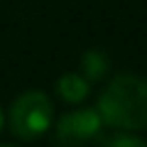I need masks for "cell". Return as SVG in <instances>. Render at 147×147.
I'll list each match as a JSON object with an SVG mask.
<instances>
[{"mask_svg": "<svg viewBox=\"0 0 147 147\" xmlns=\"http://www.w3.org/2000/svg\"><path fill=\"white\" fill-rule=\"evenodd\" d=\"M57 88H59L64 100L79 103V100H84L88 96V79H86L84 74H64L61 79H59Z\"/></svg>", "mask_w": 147, "mask_h": 147, "instance_id": "obj_4", "label": "cell"}, {"mask_svg": "<svg viewBox=\"0 0 147 147\" xmlns=\"http://www.w3.org/2000/svg\"><path fill=\"white\" fill-rule=\"evenodd\" d=\"M110 66V59L108 54L103 52V49H88V52H84V57H81V71H84V76L88 81H98L105 76V71H108Z\"/></svg>", "mask_w": 147, "mask_h": 147, "instance_id": "obj_5", "label": "cell"}, {"mask_svg": "<svg viewBox=\"0 0 147 147\" xmlns=\"http://www.w3.org/2000/svg\"><path fill=\"white\" fill-rule=\"evenodd\" d=\"M98 115L103 125L115 130H145L147 127V79L118 76L98 98Z\"/></svg>", "mask_w": 147, "mask_h": 147, "instance_id": "obj_1", "label": "cell"}, {"mask_svg": "<svg viewBox=\"0 0 147 147\" xmlns=\"http://www.w3.org/2000/svg\"><path fill=\"white\" fill-rule=\"evenodd\" d=\"M0 127H3V113H0Z\"/></svg>", "mask_w": 147, "mask_h": 147, "instance_id": "obj_7", "label": "cell"}, {"mask_svg": "<svg viewBox=\"0 0 147 147\" xmlns=\"http://www.w3.org/2000/svg\"><path fill=\"white\" fill-rule=\"evenodd\" d=\"M103 120H100L98 110L84 108V110H74L69 115H64L57 125V142L61 145H81L88 142L93 137H98Z\"/></svg>", "mask_w": 147, "mask_h": 147, "instance_id": "obj_3", "label": "cell"}, {"mask_svg": "<svg viewBox=\"0 0 147 147\" xmlns=\"http://www.w3.org/2000/svg\"><path fill=\"white\" fill-rule=\"evenodd\" d=\"M54 110L52 103L39 91H27L15 98L10 108V127L20 140H34L52 127Z\"/></svg>", "mask_w": 147, "mask_h": 147, "instance_id": "obj_2", "label": "cell"}, {"mask_svg": "<svg viewBox=\"0 0 147 147\" xmlns=\"http://www.w3.org/2000/svg\"><path fill=\"white\" fill-rule=\"evenodd\" d=\"M100 142H105V145H113V147H120V145H130V147H142L145 145V140L137 135H130V130H123L120 135H110V137H100Z\"/></svg>", "mask_w": 147, "mask_h": 147, "instance_id": "obj_6", "label": "cell"}]
</instances>
